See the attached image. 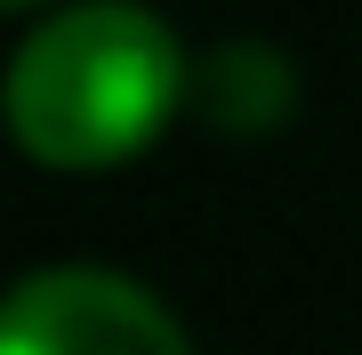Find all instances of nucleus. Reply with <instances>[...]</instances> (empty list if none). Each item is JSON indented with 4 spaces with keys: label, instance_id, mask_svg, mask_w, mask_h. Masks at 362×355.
Here are the masks:
<instances>
[{
    "label": "nucleus",
    "instance_id": "7ed1b4c3",
    "mask_svg": "<svg viewBox=\"0 0 362 355\" xmlns=\"http://www.w3.org/2000/svg\"><path fill=\"white\" fill-rule=\"evenodd\" d=\"M8 9H33V0H8Z\"/></svg>",
    "mask_w": 362,
    "mask_h": 355
},
{
    "label": "nucleus",
    "instance_id": "f257e3e1",
    "mask_svg": "<svg viewBox=\"0 0 362 355\" xmlns=\"http://www.w3.org/2000/svg\"><path fill=\"white\" fill-rule=\"evenodd\" d=\"M185 97V49L161 16L89 0L40 25L8 65V121L49 170H105L145 154Z\"/></svg>",
    "mask_w": 362,
    "mask_h": 355
},
{
    "label": "nucleus",
    "instance_id": "f03ea898",
    "mask_svg": "<svg viewBox=\"0 0 362 355\" xmlns=\"http://www.w3.org/2000/svg\"><path fill=\"white\" fill-rule=\"evenodd\" d=\"M0 355H194V347L153 291L97 275V266H57L8 299Z\"/></svg>",
    "mask_w": 362,
    "mask_h": 355
}]
</instances>
